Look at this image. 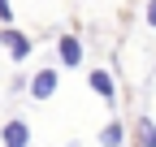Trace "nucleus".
Returning <instances> with one entry per match:
<instances>
[{"label":"nucleus","mask_w":156,"mask_h":147,"mask_svg":"<svg viewBox=\"0 0 156 147\" xmlns=\"http://www.w3.org/2000/svg\"><path fill=\"white\" fill-rule=\"evenodd\" d=\"M0 143H5V147H30V125H26L22 117L5 121V130H0Z\"/></svg>","instance_id":"f257e3e1"},{"label":"nucleus","mask_w":156,"mask_h":147,"mask_svg":"<svg viewBox=\"0 0 156 147\" xmlns=\"http://www.w3.org/2000/svg\"><path fill=\"white\" fill-rule=\"evenodd\" d=\"M56 82H61V74H56V69H39L35 78H30V100H52Z\"/></svg>","instance_id":"f03ea898"},{"label":"nucleus","mask_w":156,"mask_h":147,"mask_svg":"<svg viewBox=\"0 0 156 147\" xmlns=\"http://www.w3.org/2000/svg\"><path fill=\"white\" fill-rule=\"evenodd\" d=\"M0 43H5V48H9V56H13V61H26V56H30V48H35V43L26 39V35H17L13 26H9L5 35H0Z\"/></svg>","instance_id":"7ed1b4c3"},{"label":"nucleus","mask_w":156,"mask_h":147,"mask_svg":"<svg viewBox=\"0 0 156 147\" xmlns=\"http://www.w3.org/2000/svg\"><path fill=\"white\" fill-rule=\"evenodd\" d=\"M87 82H91V91H95V95H104V100L113 104V95H117V91H113V78H108V69H95V74H87Z\"/></svg>","instance_id":"20e7f679"},{"label":"nucleus","mask_w":156,"mask_h":147,"mask_svg":"<svg viewBox=\"0 0 156 147\" xmlns=\"http://www.w3.org/2000/svg\"><path fill=\"white\" fill-rule=\"evenodd\" d=\"M56 56H61L65 65H78V61H83V43H78L74 35H65V39L56 43Z\"/></svg>","instance_id":"39448f33"},{"label":"nucleus","mask_w":156,"mask_h":147,"mask_svg":"<svg viewBox=\"0 0 156 147\" xmlns=\"http://www.w3.org/2000/svg\"><path fill=\"white\" fill-rule=\"evenodd\" d=\"M134 130H139V147H156V121L152 117H139Z\"/></svg>","instance_id":"423d86ee"},{"label":"nucleus","mask_w":156,"mask_h":147,"mask_svg":"<svg viewBox=\"0 0 156 147\" xmlns=\"http://www.w3.org/2000/svg\"><path fill=\"white\" fill-rule=\"evenodd\" d=\"M122 134H126L122 121H108L104 130H100V147H122Z\"/></svg>","instance_id":"0eeeda50"},{"label":"nucleus","mask_w":156,"mask_h":147,"mask_svg":"<svg viewBox=\"0 0 156 147\" xmlns=\"http://www.w3.org/2000/svg\"><path fill=\"white\" fill-rule=\"evenodd\" d=\"M0 22H13V9H9V0H0Z\"/></svg>","instance_id":"6e6552de"},{"label":"nucleus","mask_w":156,"mask_h":147,"mask_svg":"<svg viewBox=\"0 0 156 147\" xmlns=\"http://www.w3.org/2000/svg\"><path fill=\"white\" fill-rule=\"evenodd\" d=\"M147 26L156 30V0H147Z\"/></svg>","instance_id":"1a4fd4ad"}]
</instances>
